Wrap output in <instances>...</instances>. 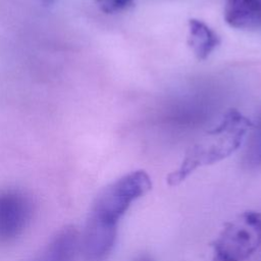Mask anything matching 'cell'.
I'll list each match as a JSON object with an SVG mask.
<instances>
[{
    "label": "cell",
    "instance_id": "cell-1",
    "mask_svg": "<svg viewBox=\"0 0 261 261\" xmlns=\"http://www.w3.org/2000/svg\"><path fill=\"white\" fill-rule=\"evenodd\" d=\"M151 188L149 174L135 170L109 184L98 194L80 233V252L85 261H105L110 256L119 220L130 205Z\"/></svg>",
    "mask_w": 261,
    "mask_h": 261
},
{
    "label": "cell",
    "instance_id": "cell-2",
    "mask_svg": "<svg viewBox=\"0 0 261 261\" xmlns=\"http://www.w3.org/2000/svg\"><path fill=\"white\" fill-rule=\"evenodd\" d=\"M253 125L239 110H227L215 126L189 148L179 167L168 174V185L177 186L197 168L216 163L231 155L241 147Z\"/></svg>",
    "mask_w": 261,
    "mask_h": 261
},
{
    "label": "cell",
    "instance_id": "cell-3",
    "mask_svg": "<svg viewBox=\"0 0 261 261\" xmlns=\"http://www.w3.org/2000/svg\"><path fill=\"white\" fill-rule=\"evenodd\" d=\"M261 246V213L248 210L226 222L212 244V261H244Z\"/></svg>",
    "mask_w": 261,
    "mask_h": 261
},
{
    "label": "cell",
    "instance_id": "cell-4",
    "mask_svg": "<svg viewBox=\"0 0 261 261\" xmlns=\"http://www.w3.org/2000/svg\"><path fill=\"white\" fill-rule=\"evenodd\" d=\"M36 211L30 193L18 188L0 190V243L14 242L31 225Z\"/></svg>",
    "mask_w": 261,
    "mask_h": 261
},
{
    "label": "cell",
    "instance_id": "cell-5",
    "mask_svg": "<svg viewBox=\"0 0 261 261\" xmlns=\"http://www.w3.org/2000/svg\"><path fill=\"white\" fill-rule=\"evenodd\" d=\"M80 252V232L74 226L58 230L31 261H74Z\"/></svg>",
    "mask_w": 261,
    "mask_h": 261
},
{
    "label": "cell",
    "instance_id": "cell-6",
    "mask_svg": "<svg viewBox=\"0 0 261 261\" xmlns=\"http://www.w3.org/2000/svg\"><path fill=\"white\" fill-rule=\"evenodd\" d=\"M223 16L234 29H261V0H225Z\"/></svg>",
    "mask_w": 261,
    "mask_h": 261
},
{
    "label": "cell",
    "instance_id": "cell-7",
    "mask_svg": "<svg viewBox=\"0 0 261 261\" xmlns=\"http://www.w3.org/2000/svg\"><path fill=\"white\" fill-rule=\"evenodd\" d=\"M188 45L198 60H206L220 45L218 34L203 20L191 18L188 22Z\"/></svg>",
    "mask_w": 261,
    "mask_h": 261
},
{
    "label": "cell",
    "instance_id": "cell-8",
    "mask_svg": "<svg viewBox=\"0 0 261 261\" xmlns=\"http://www.w3.org/2000/svg\"><path fill=\"white\" fill-rule=\"evenodd\" d=\"M255 130L249 141L245 162L251 168L261 167V126L254 125Z\"/></svg>",
    "mask_w": 261,
    "mask_h": 261
},
{
    "label": "cell",
    "instance_id": "cell-9",
    "mask_svg": "<svg viewBox=\"0 0 261 261\" xmlns=\"http://www.w3.org/2000/svg\"><path fill=\"white\" fill-rule=\"evenodd\" d=\"M100 10L112 14L126 10L134 5L135 0H96Z\"/></svg>",
    "mask_w": 261,
    "mask_h": 261
},
{
    "label": "cell",
    "instance_id": "cell-10",
    "mask_svg": "<svg viewBox=\"0 0 261 261\" xmlns=\"http://www.w3.org/2000/svg\"><path fill=\"white\" fill-rule=\"evenodd\" d=\"M139 261H152L150 258H146V257H144V258H142V259H140Z\"/></svg>",
    "mask_w": 261,
    "mask_h": 261
},
{
    "label": "cell",
    "instance_id": "cell-11",
    "mask_svg": "<svg viewBox=\"0 0 261 261\" xmlns=\"http://www.w3.org/2000/svg\"><path fill=\"white\" fill-rule=\"evenodd\" d=\"M257 125H259V126H261V118H259V121H258V123H257Z\"/></svg>",
    "mask_w": 261,
    "mask_h": 261
}]
</instances>
